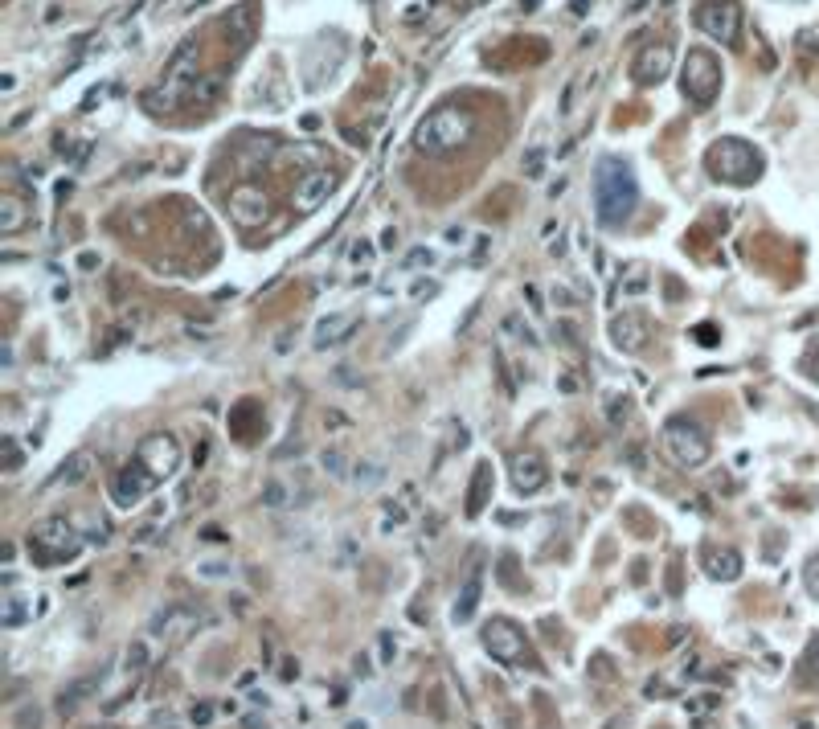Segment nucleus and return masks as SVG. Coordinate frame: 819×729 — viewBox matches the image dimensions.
<instances>
[{
  "mask_svg": "<svg viewBox=\"0 0 819 729\" xmlns=\"http://www.w3.org/2000/svg\"><path fill=\"white\" fill-rule=\"evenodd\" d=\"M697 340H701V345H713L717 336H713V328H697Z\"/></svg>",
  "mask_w": 819,
  "mask_h": 729,
  "instance_id": "5fc2aeb1",
  "label": "nucleus"
},
{
  "mask_svg": "<svg viewBox=\"0 0 819 729\" xmlns=\"http://www.w3.org/2000/svg\"><path fill=\"white\" fill-rule=\"evenodd\" d=\"M721 91V66L709 50H688L684 58V95L697 107H709Z\"/></svg>",
  "mask_w": 819,
  "mask_h": 729,
  "instance_id": "6e6552de",
  "label": "nucleus"
},
{
  "mask_svg": "<svg viewBox=\"0 0 819 729\" xmlns=\"http://www.w3.org/2000/svg\"><path fill=\"white\" fill-rule=\"evenodd\" d=\"M357 328V312H332L316 324V336H312V345L316 349H332V345H344V340L353 336Z\"/></svg>",
  "mask_w": 819,
  "mask_h": 729,
  "instance_id": "f3484780",
  "label": "nucleus"
},
{
  "mask_svg": "<svg viewBox=\"0 0 819 729\" xmlns=\"http://www.w3.org/2000/svg\"><path fill=\"white\" fill-rule=\"evenodd\" d=\"M611 340L623 349V353H639L643 345H648V332H643V316H635V312H623V316H615V324H611Z\"/></svg>",
  "mask_w": 819,
  "mask_h": 729,
  "instance_id": "6ab92c4d",
  "label": "nucleus"
},
{
  "mask_svg": "<svg viewBox=\"0 0 819 729\" xmlns=\"http://www.w3.org/2000/svg\"><path fill=\"white\" fill-rule=\"evenodd\" d=\"M353 263H357V267H369V263H373V246H369V242H357V246H353Z\"/></svg>",
  "mask_w": 819,
  "mask_h": 729,
  "instance_id": "79ce46f5",
  "label": "nucleus"
},
{
  "mask_svg": "<svg viewBox=\"0 0 819 729\" xmlns=\"http://www.w3.org/2000/svg\"><path fill=\"white\" fill-rule=\"evenodd\" d=\"M639 205V181L631 173V164L607 156V160H598L594 168V213H598V222L602 226H627L631 222V213Z\"/></svg>",
  "mask_w": 819,
  "mask_h": 729,
  "instance_id": "f257e3e1",
  "label": "nucleus"
},
{
  "mask_svg": "<svg viewBox=\"0 0 819 729\" xmlns=\"http://www.w3.org/2000/svg\"><path fill=\"white\" fill-rule=\"evenodd\" d=\"M480 639H484V648L492 652V660H500L504 668H533V664H537L525 631L516 627L512 619H488L484 631H480Z\"/></svg>",
  "mask_w": 819,
  "mask_h": 729,
  "instance_id": "423d86ee",
  "label": "nucleus"
},
{
  "mask_svg": "<svg viewBox=\"0 0 819 729\" xmlns=\"http://www.w3.org/2000/svg\"><path fill=\"white\" fill-rule=\"evenodd\" d=\"M213 713H218V709H213V705H209V701H197V705H193V709H189V721H193V725H197V729H205V725H209V721H213Z\"/></svg>",
  "mask_w": 819,
  "mask_h": 729,
  "instance_id": "e433bc0d",
  "label": "nucleus"
},
{
  "mask_svg": "<svg viewBox=\"0 0 819 729\" xmlns=\"http://www.w3.org/2000/svg\"><path fill=\"white\" fill-rule=\"evenodd\" d=\"M82 549V537L78 529L66 521V517H46L29 529V557L37 566H62V562H74Z\"/></svg>",
  "mask_w": 819,
  "mask_h": 729,
  "instance_id": "20e7f679",
  "label": "nucleus"
},
{
  "mask_svg": "<svg viewBox=\"0 0 819 729\" xmlns=\"http://www.w3.org/2000/svg\"><path fill=\"white\" fill-rule=\"evenodd\" d=\"M197 578H234L230 562H197Z\"/></svg>",
  "mask_w": 819,
  "mask_h": 729,
  "instance_id": "473e14b6",
  "label": "nucleus"
},
{
  "mask_svg": "<svg viewBox=\"0 0 819 729\" xmlns=\"http://www.w3.org/2000/svg\"><path fill=\"white\" fill-rule=\"evenodd\" d=\"M205 455H209V443H201V447H197V451H193V463H197V467H201V459H205Z\"/></svg>",
  "mask_w": 819,
  "mask_h": 729,
  "instance_id": "bf43d9fd",
  "label": "nucleus"
},
{
  "mask_svg": "<svg viewBox=\"0 0 819 729\" xmlns=\"http://www.w3.org/2000/svg\"><path fill=\"white\" fill-rule=\"evenodd\" d=\"M0 451H5V471H17V467L25 463V455H21V447H17V439H13V435L0 439Z\"/></svg>",
  "mask_w": 819,
  "mask_h": 729,
  "instance_id": "2f4dec72",
  "label": "nucleus"
},
{
  "mask_svg": "<svg viewBox=\"0 0 819 729\" xmlns=\"http://www.w3.org/2000/svg\"><path fill=\"white\" fill-rule=\"evenodd\" d=\"M480 598H484V566L476 562V566L467 570V578H463V590H459V598H455L451 619H455V623H471V619H476V611H480Z\"/></svg>",
  "mask_w": 819,
  "mask_h": 729,
  "instance_id": "2eb2a0df",
  "label": "nucleus"
},
{
  "mask_svg": "<svg viewBox=\"0 0 819 729\" xmlns=\"http://www.w3.org/2000/svg\"><path fill=\"white\" fill-rule=\"evenodd\" d=\"M136 463H144L156 480H168L172 471L181 467V443L172 435H164V431H156L136 447Z\"/></svg>",
  "mask_w": 819,
  "mask_h": 729,
  "instance_id": "9d476101",
  "label": "nucleus"
},
{
  "mask_svg": "<svg viewBox=\"0 0 819 729\" xmlns=\"http://www.w3.org/2000/svg\"><path fill=\"white\" fill-rule=\"evenodd\" d=\"M201 619H205V615H201L197 607H189V603H168L164 611L152 615L148 639L164 643V648H181V643H189V639L201 631Z\"/></svg>",
  "mask_w": 819,
  "mask_h": 729,
  "instance_id": "0eeeda50",
  "label": "nucleus"
},
{
  "mask_svg": "<svg viewBox=\"0 0 819 729\" xmlns=\"http://www.w3.org/2000/svg\"><path fill=\"white\" fill-rule=\"evenodd\" d=\"M807 373H811V377L819 381V345H815V349L807 353Z\"/></svg>",
  "mask_w": 819,
  "mask_h": 729,
  "instance_id": "de8ad7c7",
  "label": "nucleus"
},
{
  "mask_svg": "<svg viewBox=\"0 0 819 729\" xmlns=\"http://www.w3.org/2000/svg\"><path fill=\"white\" fill-rule=\"evenodd\" d=\"M86 476H91V455L86 451H78V455H70L54 476H50V488H74V484H82Z\"/></svg>",
  "mask_w": 819,
  "mask_h": 729,
  "instance_id": "4be33fe9",
  "label": "nucleus"
},
{
  "mask_svg": "<svg viewBox=\"0 0 819 729\" xmlns=\"http://www.w3.org/2000/svg\"><path fill=\"white\" fill-rule=\"evenodd\" d=\"M33 619V603L25 594H5V603H0V627H9V631H17V627H25Z\"/></svg>",
  "mask_w": 819,
  "mask_h": 729,
  "instance_id": "5701e85b",
  "label": "nucleus"
},
{
  "mask_svg": "<svg viewBox=\"0 0 819 729\" xmlns=\"http://www.w3.org/2000/svg\"><path fill=\"white\" fill-rule=\"evenodd\" d=\"M607 418H611V426H623V422L631 418V398H627V394H611V402H607Z\"/></svg>",
  "mask_w": 819,
  "mask_h": 729,
  "instance_id": "c756f323",
  "label": "nucleus"
},
{
  "mask_svg": "<svg viewBox=\"0 0 819 729\" xmlns=\"http://www.w3.org/2000/svg\"><path fill=\"white\" fill-rule=\"evenodd\" d=\"M21 226H25V205H21V197H0V234L13 238Z\"/></svg>",
  "mask_w": 819,
  "mask_h": 729,
  "instance_id": "a878e982",
  "label": "nucleus"
},
{
  "mask_svg": "<svg viewBox=\"0 0 819 729\" xmlns=\"http://www.w3.org/2000/svg\"><path fill=\"white\" fill-rule=\"evenodd\" d=\"M324 422H328V426H349V418H344V414H336V410H332V414H328Z\"/></svg>",
  "mask_w": 819,
  "mask_h": 729,
  "instance_id": "6e6d98bb",
  "label": "nucleus"
},
{
  "mask_svg": "<svg viewBox=\"0 0 819 729\" xmlns=\"http://www.w3.org/2000/svg\"><path fill=\"white\" fill-rule=\"evenodd\" d=\"M643 5H648V0H623V9H627V13H639Z\"/></svg>",
  "mask_w": 819,
  "mask_h": 729,
  "instance_id": "13d9d810",
  "label": "nucleus"
},
{
  "mask_svg": "<svg viewBox=\"0 0 819 729\" xmlns=\"http://www.w3.org/2000/svg\"><path fill=\"white\" fill-rule=\"evenodd\" d=\"M263 504H267V508H287V504H291V500H287V484H283V480H267V484H263Z\"/></svg>",
  "mask_w": 819,
  "mask_h": 729,
  "instance_id": "7c9ffc66",
  "label": "nucleus"
},
{
  "mask_svg": "<svg viewBox=\"0 0 819 729\" xmlns=\"http://www.w3.org/2000/svg\"><path fill=\"white\" fill-rule=\"evenodd\" d=\"M148 664H152V648H148V639H132V643H127V652H123V672L140 676V672H148Z\"/></svg>",
  "mask_w": 819,
  "mask_h": 729,
  "instance_id": "bb28decb",
  "label": "nucleus"
},
{
  "mask_svg": "<svg viewBox=\"0 0 819 729\" xmlns=\"http://www.w3.org/2000/svg\"><path fill=\"white\" fill-rule=\"evenodd\" d=\"M353 672H357V676H369V672H373V668H369V656H357V664H353Z\"/></svg>",
  "mask_w": 819,
  "mask_h": 729,
  "instance_id": "603ef678",
  "label": "nucleus"
},
{
  "mask_svg": "<svg viewBox=\"0 0 819 729\" xmlns=\"http://www.w3.org/2000/svg\"><path fill=\"white\" fill-rule=\"evenodd\" d=\"M381 656H385L381 664H394V656H398V643H394V635H390V631L381 635Z\"/></svg>",
  "mask_w": 819,
  "mask_h": 729,
  "instance_id": "37998d69",
  "label": "nucleus"
},
{
  "mask_svg": "<svg viewBox=\"0 0 819 729\" xmlns=\"http://www.w3.org/2000/svg\"><path fill=\"white\" fill-rule=\"evenodd\" d=\"M381 476H385V467L381 463H373V459H365V463H357L353 467V484H361V488H373V484H381Z\"/></svg>",
  "mask_w": 819,
  "mask_h": 729,
  "instance_id": "c85d7f7f",
  "label": "nucleus"
},
{
  "mask_svg": "<svg viewBox=\"0 0 819 729\" xmlns=\"http://www.w3.org/2000/svg\"><path fill=\"white\" fill-rule=\"evenodd\" d=\"M664 447H668V455L680 463V467H705L709 463V455H713V443H709V435L701 431V422H693V418H668L664 422Z\"/></svg>",
  "mask_w": 819,
  "mask_h": 729,
  "instance_id": "39448f33",
  "label": "nucleus"
},
{
  "mask_svg": "<svg viewBox=\"0 0 819 729\" xmlns=\"http://www.w3.org/2000/svg\"><path fill=\"white\" fill-rule=\"evenodd\" d=\"M430 259H435V254H430L426 246H418V250L406 254V267H410V271H422V267H430Z\"/></svg>",
  "mask_w": 819,
  "mask_h": 729,
  "instance_id": "ea45409f",
  "label": "nucleus"
},
{
  "mask_svg": "<svg viewBox=\"0 0 819 729\" xmlns=\"http://www.w3.org/2000/svg\"><path fill=\"white\" fill-rule=\"evenodd\" d=\"M496 373H500V385H504V394L512 398V394H516V385H512V377H508V361H504V353H496Z\"/></svg>",
  "mask_w": 819,
  "mask_h": 729,
  "instance_id": "a19ab883",
  "label": "nucleus"
},
{
  "mask_svg": "<svg viewBox=\"0 0 819 729\" xmlns=\"http://www.w3.org/2000/svg\"><path fill=\"white\" fill-rule=\"evenodd\" d=\"M99 684H103V668H99V672H91V676H78V680H70L66 689L58 693V713H62V717L78 713V705H82V701H91V697L99 693Z\"/></svg>",
  "mask_w": 819,
  "mask_h": 729,
  "instance_id": "a211bd4d",
  "label": "nucleus"
},
{
  "mask_svg": "<svg viewBox=\"0 0 819 729\" xmlns=\"http://www.w3.org/2000/svg\"><path fill=\"white\" fill-rule=\"evenodd\" d=\"M643 287H648V271H643V267H631V279L623 283V295H639Z\"/></svg>",
  "mask_w": 819,
  "mask_h": 729,
  "instance_id": "58836bf2",
  "label": "nucleus"
},
{
  "mask_svg": "<svg viewBox=\"0 0 819 729\" xmlns=\"http://www.w3.org/2000/svg\"><path fill=\"white\" fill-rule=\"evenodd\" d=\"M447 242H451V246H463V242H467V230H447Z\"/></svg>",
  "mask_w": 819,
  "mask_h": 729,
  "instance_id": "3c124183",
  "label": "nucleus"
},
{
  "mask_svg": "<svg viewBox=\"0 0 819 729\" xmlns=\"http://www.w3.org/2000/svg\"><path fill=\"white\" fill-rule=\"evenodd\" d=\"M693 21L705 37L721 41V46H734L738 29H742V9H738V0H701Z\"/></svg>",
  "mask_w": 819,
  "mask_h": 729,
  "instance_id": "1a4fd4ad",
  "label": "nucleus"
},
{
  "mask_svg": "<svg viewBox=\"0 0 819 729\" xmlns=\"http://www.w3.org/2000/svg\"><path fill=\"white\" fill-rule=\"evenodd\" d=\"M132 541H136V545H148V541H160V525H140Z\"/></svg>",
  "mask_w": 819,
  "mask_h": 729,
  "instance_id": "c03bdc74",
  "label": "nucleus"
},
{
  "mask_svg": "<svg viewBox=\"0 0 819 729\" xmlns=\"http://www.w3.org/2000/svg\"><path fill=\"white\" fill-rule=\"evenodd\" d=\"M230 218L238 226H263L271 218V205H267V193L263 189H254V185H242L230 193Z\"/></svg>",
  "mask_w": 819,
  "mask_h": 729,
  "instance_id": "ddd939ff",
  "label": "nucleus"
},
{
  "mask_svg": "<svg viewBox=\"0 0 819 729\" xmlns=\"http://www.w3.org/2000/svg\"><path fill=\"white\" fill-rule=\"evenodd\" d=\"M545 480H549V467H545L537 455H516V459H512V488L521 492V496L541 492Z\"/></svg>",
  "mask_w": 819,
  "mask_h": 729,
  "instance_id": "dca6fc26",
  "label": "nucleus"
},
{
  "mask_svg": "<svg viewBox=\"0 0 819 729\" xmlns=\"http://www.w3.org/2000/svg\"><path fill=\"white\" fill-rule=\"evenodd\" d=\"M705 164H709V173L717 181L738 185V189H746V185H754L762 177V152L754 144L738 140V136H721L717 144H709Z\"/></svg>",
  "mask_w": 819,
  "mask_h": 729,
  "instance_id": "7ed1b4c3",
  "label": "nucleus"
},
{
  "mask_svg": "<svg viewBox=\"0 0 819 729\" xmlns=\"http://www.w3.org/2000/svg\"><path fill=\"white\" fill-rule=\"evenodd\" d=\"M488 496H492V463H476V476H471L467 488V517H480Z\"/></svg>",
  "mask_w": 819,
  "mask_h": 729,
  "instance_id": "412c9836",
  "label": "nucleus"
},
{
  "mask_svg": "<svg viewBox=\"0 0 819 729\" xmlns=\"http://www.w3.org/2000/svg\"><path fill=\"white\" fill-rule=\"evenodd\" d=\"M336 185H340V177L336 173H328V168H316V173H308L304 181L295 185V193H291V205L299 209V213H316L332 193H336Z\"/></svg>",
  "mask_w": 819,
  "mask_h": 729,
  "instance_id": "f8f14e48",
  "label": "nucleus"
},
{
  "mask_svg": "<svg viewBox=\"0 0 819 729\" xmlns=\"http://www.w3.org/2000/svg\"><path fill=\"white\" fill-rule=\"evenodd\" d=\"M709 578H717V582H738V578H742V557H738L734 549H717V553L709 557Z\"/></svg>",
  "mask_w": 819,
  "mask_h": 729,
  "instance_id": "b1692460",
  "label": "nucleus"
},
{
  "mask_svg": "<svg viewBox=\"0 0 819 729\" xmlns=\"http://www.w3.org/2000/svg\"><path fill=\"white\" fill-rule=\"evenodd\" d=\"M672 70V46L668 41H652V46H643L639 58H635V82H643V87H656V82H664Z\"/></svg>",
  "mask_w": 819,
  "mask_h": 729,
  "instance_id": "4468645a",
  "label": "nucleus"
},
{
  "mask_svg": "<svg viewBox=\"0 0 819 729\" xmlns=\"http://www.w3.org/2000/svg\"><path fill=\"white\" fill-rule=\"evenodd\" d=\"M553 299H557V304H562V308H570V304H574V295H570L566 287H553Z\"/></svg>",
  "mask_w": 819,
  "mask_h": 729,
  "instance_id": "09e8293b",
  "label": "nucleus"
},
{
  "mask_svg": "<svg viewBox=\"0 0 819 729\" xmlns=\"http://www.w3.org/2000/svg\"><path fill=\"white\" fill-rule=\"evenodd\" d=\"M13 721H17V729H41V709H37V705H25Z\"/></svg>",
  "mask_w": 819,
  "mask_h": 729,
  "instance_id": "4c0bfd02",
  "label": "nucleus"
},
{
  "mask_svg": "<svg viewBox=\"0 0 819 729\" xmlns=\"http://www.w3.org/2000/svg\"><path fill=\"white\" fill-rule=\"evenodd\" d=\"M222 87H226V74H222V70H205V74H197V78H193L189 95H193L197 103H218Z\"/></svg>",
  "mask_w": 819,
  "mask_h": 729,
  "instance_id": "393cba45",
  "label": "nucleus"
},
{
  "mask_svg": "<svg viewBox=\"0 0 819 729\" xmlns=\"http://www.w3.org/2000/svg\"><path fill=\"white\" fill-rule=\"evenodd\" d=\"M156 488V476L144 467V463H127L115 471V480H111V500L115 508H136L144 504V496Z\"/></svg>",
  "mask_w": 819,
  "mask_h": 729,
  "instance_id": "9b49d317",
  "label": "nucleus"
},
{
  "mask_svg": "<svg viewBox=\"0 0 819 729\" xmlns=\"http://www.w3.org/2000/svg\"><path fill=\"white\" fill-rule=\"evenodd\" d=\"M439 291V283H414V299H422V295H435Z\"/></svg>",
  "mask_w": 819,
  "mask_h": 729,
  "instance_id": "8fccbe9b",
  "label": "nucleus"
},
{
  "mask_svg": "<svg viewBox=\"0 0 819 729\" xmlns=\"http://www.w3.org/2000/svg\"><path fill=\"white\" fill-rule=\"evenodd\" d=\"M320 467L328 471L332 480H344V476H353V467H349V455H344V451H336V447H328V451L320 455Z\"/></svg>",
  "mask_w": 819,
  "mask_h": 729,
  "instance_id": "cd10ccee",
  "label": "nucleus"
},
{
  "mask_svg": "<svg viewBox=\"0 0 819 729\" xmlns=\"http://www.w3.org/2000/svg\"><path fill=\"white\" fill-rule=\"evenodd\" d=\"M398 242H402V238H398V230H385V234H381V242H377V246H381V250H394V246H398Z\"/></svg>",
  "mask_w": 819,
  "mask_h": 729,
  "instance_id": "49530a36",
  "label": "nucleus"
},
{
  "mask_svg": "<svg viewBox=\"0 0 819 729\" xmlns=\"http://www.w3.org/2000/svg\"><path fill=\"white\" fill-rule=\"evenodd\" d=\"M471 136H476V115H471L467 107L459 103H443L435 107L422 123H418V132H414V148L422 156H451L459 152Z\"/></svg>",
  "mask_w": 819,
  "mask_h": 729,
  "instance_id": "f03ea898",
  "label": "nucleus"
},
{
  "mask_svg": "<svg viewBox=\"0 0 819 729\" xmlns=\"http://www.w3.org/2000/svg\"><path fill=\"white\" fill-rule=\"evenodd\" d=\"M803 672L819 680V635H815V639L807 643V652H803Z\"/></svg>",
  "mask_w": 819,
  "mask_h": 729,
  "instance_id": "c9c22d12",
  "label": "nucleus"
},
{
  "mask_svg": "<svg viewBox=\"0 0 819 729\" xmlns=\"http://www.w3.org/2000/svg\"><path fill=\"white\" fill-rule=\"evenodd\" d=\"M557 385H562V390H566V394H574V390H578V381H574V377H570V373H566V377H562V381H557Z\"/></svg>",
  "mask_w": 819,
  "mask_h": 729,
  "instance_id": "4d7b16f0",
  "label": "nucleus"
},
{
  "mask_svg": "<svg viewBox=\"0 0 819 729\" xmlns=\"http://www.w3.org/2000/svg\"><path fill=\"white\" fill-rule=\"evenodd\" d=\"M545 173V148H529L525 152V177H541Z\"/></svg>",
  "mask_w": 819,
  "mask_h": 729,
  "instance_id": "f704fd0d",
  "label": "nucleus"
},
{
  "mask_svg": "<svg viewBox=\"0 0 819 729\" xmlns=\"http://www.w3.org/2000/svg\"><path fill=\"white\" fill-rule=\"evenodd\" d=\"M78 267H82V271H99V254H95V250H82V254H78Z\"/></svg>",
  "mask_w": 819,
  "mask_h": 729,
  "instance_id": "a18cd8bd",
  "label": "nucleus"
},
{
  "mask_svg": "<svg viewBox=\"0 0 819 729\" xmlns=\"http://www.w3.org/2000/svg\"><path fill=\"white\" fill-rule=\"evenodd\" d=\"M226 33L238 41V50L250 46V37H254V0H242V5L230 9V17H226Z\"/></svg>",
  "mask_w": 819,
  "mask_h": 729,
  "instance_id": "aec40b11",
  "label": "nucleus"
},
{
  "mask_svg": "<svg viewBox=\"0 0 819 729\" xmlns=\"http://www.w3.org/2000/svg\"><path fill=\"white\" fill-rule=\"evenodd\" d=\"M803 582L811 590V598H819V553L807 557V566H803Z\"/></svg>",
  "mask_w": 819,
  "mask_h": 729,
  "instance_id": "72a5a7b5",
  "label": "nucleus"
},
{
  "mask_svg": "<svg viewBox=\"0 0 819 729\" xmlns=\"http://www.w3.org/2000/svg\"><path fill=\"white\" fill-rule=\"evenodd\" d=\"M525 295H529V304H533V308H537V312H541V291H537V287H533V283H529V287H525Z\"/></svg>",
  "mask_w": 819,
  "mask_h": 729,
  "instance_id": "864d4df0",
  "label": "nucleus"
}]
</instances>
